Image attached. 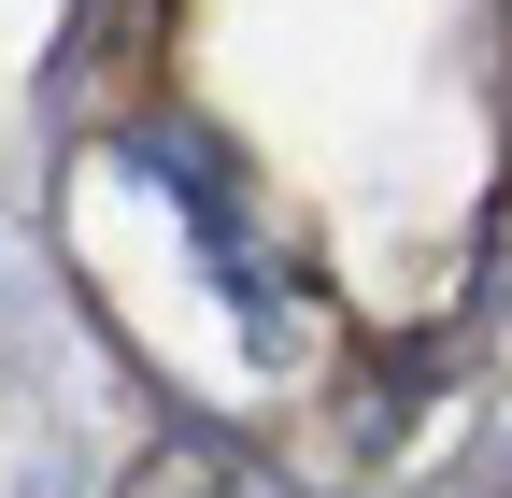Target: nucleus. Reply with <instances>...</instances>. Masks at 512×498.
Returning a JSON list of instances; mask_svg holds the SVG:
<instances>
[{
  "label": "nucleus",
  "mask_w": 512,
  "mask_h": 498,
  "mask_svg": "<svg viewBox=\"0 0 512 498\" xmlns=\"http://www.w3.org/2000/svg\"><path fill=\"white\" fill-rule=\"evenodd\" d=\"M128 498H242V484H228V456H214V442H171V456L128 470Z\"/></svg>",
  "instance_id": "obj_1"
},
{
  "label": "nucleus",
  "mask_w": 512,
  "mask_h": 498,
  "mask_svg": "<svg viewBox=\"0 0 512 498\" xmlns=\"http://www.w3.org/2000/svg\"><path fill=\"white\" fill-rule=\"evenodd\" d=\"M498 114H512V0H498Z\"/></svg>",
  "instance_id": "obj_2"
}]
</instances>
